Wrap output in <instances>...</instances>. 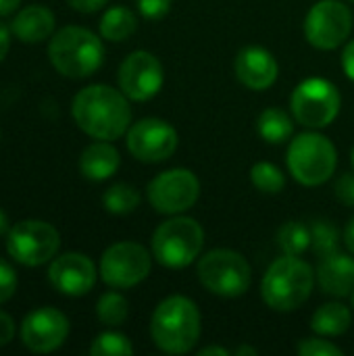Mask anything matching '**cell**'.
<instances>
[{"instance_id":"6da1fadb","label":"cell","mask_w":354,"mask_h":356,"mask_svg":"<svg viewBox=\"0 0 354 356\" xmlns=\"http://www.w3.org/2000/svg\"><path fill=\"white\" fill-rule=\"evenodd\" d=\"M77 127L94 140H119L131 123V106L121 90L94 83L79 90L71 104Z\"/></svg>"},{"instance_id":"7a4b0ae2","label":"cell","mask_w":354,"mask_h":356,"mask_svg":"<svg viewBox=\"0 0 354 356\" xmlns=\"http://www.w3.org/2000/svg\"><path fill=\"white\" fill-rule=\"evenodd\" d=\"M202 317L194 300L186 296H169L154 309L150 317V336L159 350L167 355H186L198 340Z\"/></svg>"},{"instance_id":"3957f363","label":"cell","mask_w":354,"mask_h":356,"mask_svg":"<svg viewBox=\"0 0 354 356\" xmlns=\"http://www.w3.org/2000/svg\"><path fill=\"white\" fill-rule=\"evenodd\" d=\"M317 273L313 267L298 257H282L271 263L263 282L261 296L265 305L280 313L300 309L313 294Z\"/></svg>"},{"instance_id":"277c9868","label":"cell","mask_w":354,"mask_h":356,"mask_svg":"<svg viewBox=\"0 0 354 356\" xmlns=\"http://www.w3.org/2000/svg\"><path fill=\"white\" fill-rule=\"evenodd\" d=\"M48 58L61 75L83 79L102 67L104 46L94 31L79 25H67L52 35Z\"/></svg>"},{"instance_id":"5b68a950","label":"cell","mask_w":354,"mask_h":356,"mask_svg":"<svg viewBox=\"0 0 354 356\" xmlns=\"http://www.w3.org/2000/svg\"><path fill=\"white\" fill-rule=\"evenodd\" d=\"M204 246L202 225L184 215H175L161 223L152 234V257L167 269H184L192 265Z\"/></svg>"},{"instance_id":"8992f818","label":"cell","mask_w":354,"mask_h":356,"mask_svg":"<svg viewBox=\"0 0 354 356\" xmlns=\"http://www.w3.org/2000/svg\"><path fill=\"white\" fill-rule=\"evenodd\" d=\"M288 169L303 186H321L336 173L338 150L330 138L319 131H305L288 146Z\"/></svg>"},{"instance_id":"52a82bcc","label":"cell","mask_w":354,"mask_h":356,"mask_svg":"<svg viewBox=\"0 0 354 356\" xmlns=\"http://www.w3.org/2000/svg\"><path fill=\"white\" fill-rule=\"evenodd\" d=\"M198 282L217 296L238 298L246 294L252 282V269L248 261L230 248H217L207 252L196 267Z\"/></svg>"},{"instance_id":"ba28073f","label":"cell","mask_w":354,"mask_h":356,"mask_svg":"<svg viewBox=\"0 0 354 356\" xmlns=\"http://www.w3.org/2000/svg\"><path fill=\"white\" fill-rule=\"evenodd\" d=\"M340 102V92L330 79L309 77L294 88L290 108L300 125L309 129H323L336 121Z\"/></svg>"},{"instance_id":"9c48e42d","label":"cell","mask_w":354,"mask_h":356,"mask_svg":"<svg viewBox=\"0 0 354 356\" xmlns=\"http://www.w3.org/2000/svg\"><path fill=\"white\" fill-rule=\"evenodd\" d=\"M58 232L40 219H27L15 223L6 234V252L13 261L25 267H40L52 261L58 252Z\"/></svg>"},{"instance_id":"30bf717a","label":"cell","mask_w":354,"mask_h":356,"mask_svg":"<svg viewBox=\"0 0 354 356\" xmlns=\"http://www.w3.org/2000/svg\"><path fill=\"white\" fill-rule=\"evenodd\" d=\"M152 267L150 252L138 242H117L100 259V277L115 290H127L142 284Z\"/></svg>"},{"instance_id":"8fae6325","label":"cell","mask_w":354,"mask_h":356,"mask_svg":"<svg viewBox=\"0 0 354 356\" xmlns=\"http://www.w3.org/2000/svg\"><path fill=\"white\" fill-rule=\"evenodd\" d=\"M148 202L161 215H182L200 196V181L190 169H169L159 173L146 188Z\"/></svg>"},{"instance_id":"7c38bea8","label":"cell","mask_w":354,"mask_h":356,"mask_svg":"<svg viewBox=\"0 0 354 356\" xmlns=\"http://www.w3.org/2000/svg\"><path fill=\"white\" fill-rule=\"evenodd\" d=\"M353 31V13L340 0H319L305 19V38L319 50L342 46Z\"/></svg>"},{"instance_id":"4fadbf2b","label":"cell","mask_w":354,"mask_h":356,"mask_svg":"<svg viewBox=\"0 0 354 356\" xmlns=\"http://www.w3.org/2000/svg\"><path fill=\"white\" fill-rule=\"evenodd\" d=\"M119 90L136 102H146L154 98L163 83H165V71L161 60L146 50H136L127 54L119 67L117 73Z\"/></svg>"},{"instance_id":"5bb4252c","label":"cell","mask_w":354,"mask_h":356,"mask_svg":"<svg viewBox=\"0 0 354 356\" xmlns=\"http://www.w3.org/2000/svg\"><path fill=\"white\" fill-rule=\"evenodd\" d=\"M127 150L136 161L163 163L177 150V131L163 119H140L127 129Z\"/></svg>"},{"instance_id":"9a60e30c","label":"cell","mask_w":354,"mask_h":356,"mask_svg":"<svg viewBox=\"0 0 354 356\" xmlns=\"http://www.w3.org/2000/svg\"><path fill=\"white\" fill-rule=\"evenodd\" d=\"M21 342L27 350L46 355L61 348L69 336V319L52 307L31 311L21 323Z\"/></svg>"},{"instance_id":"2e32d148","label":"cell","mask_w":354,"mask_h":356,"mask_svg":"<svg viewBox=\"0 0 354 356\" xmlns=\"http://www.w3.org/2000/svg\"><path fill=\"white\" fill-rule=\"evenodd\" d=\"M52 288L65 296H86L96 284V267L81 252H65L52 259L48 269Z\"/></svg>"},{"instance_id":"e0dca14e","label":"cell","mask_w":354,"mask_h":356,"mask_svg":"<svg viewBox=\"0 0 354 356\" xmlns=\"http://www.w3.org/2000/svg\"><path fill=\"white\" fill-rule=\"evenodd\" d=\"M236 77L248 90L263 92L271 88L277 79L280 67L275 56L263 46H246L238 52L234 60Z\"/></svg>"},{"instance_id":"ac0fdd59","label":"cell","mask_w":354,"mask_h":356,"mask_svg":"<svg viewBox=\"0 0 354 356\" xmlns=\"http://www.w3.org/2000/svg\"><path fill=\"white\" fill-rule=\"evenodd\" d=\"M319 286L330 296H351L354 290V257L344 252H334L319 259L317 269Z\"/></svg>"},{"instance_id":"d6986e66","label":"cell","mask_w":354,"mask_h":356,"mask_svg":"<svg viewBox=\"0 0 354 356\" xmlns=\"http://www.w3.org/2000/svg\"><path fill=\"white\" fill-rule=\"evenodd\" d=\"M54 23H56L54 13L48 6L31 4V6L21 8L15 15L10 23V31L23 44H40L52 35Z\"/></svg>"},{"instance_id":"ffe728a7","label":"cell","mask_w":354,"mask_h":356,"mask_svg":"<svg viewBox=\"0 0 354 356\" xmlns=\"http://www.w3.org/2000/svg\"><path fill=\"white\" fill-rule=\"evenodd\" d=\"M119 165H121L119 150L106 140H98L90 144L79 156V171L86 179L92 181H104L113 177Z\"/></svg>"},{"instance_id":"44dd1931","label":"cell","mask_w":354,"mask_h":356,"mask_svg":"<svg viewBox=\"0 0 354 356\" xmlns=\"http://www.w3.org/2000/svg\"><path fill=\"white\" fill-rule=\"evenodd\" d=\"M353 325V313L342 302H328L313 313L311 330L319 336H342Z\"/></svg>"},{"instance_id":"7402d4cb","label":"cell","mask_w":354,"mask_h":356,"mask_svg":"<svg viewBox=\"0 0 354 356\" xmlns=\"http://www.w3.org/2000/svg\"><path fill=\"white\" fill-rule=\"evenodd\" d=\"M98 29H100V35L108 42H125L138 29L136 13L121 4L111 6L104 10L102 19L98 23Z\"/></svg>"},{"instance_id":"603a6c76","label":"cell","mask_w":354,"mask_h":356,"mask_svg":"<svg viewBox=\"0 0 354 356\" xmlns=\"http://www.w3.org/2000/svg\"><path fill=\"white\" fill-rule=\"evenodd\" d=\"M257 129L267 144H284L294 134V121L284 108L269 106L259 115Z\"/></svg>"},{"instance_id":"cb8c5ba5","label":"cell","mask_w":354,"mask_h":356,"mask_svg":"<svg viewBox=\"0 0 354 356\" xmlns=\"http://www.w3.org/2000/svg\"><path fill=\"white\" fill-rule=\"evenodd\" d=\"M277 244L284 254L300 257L307 248H311V227L303 221H288L277 232Z\"/></svg>"},{"instance_id":"d4e9b609","label":"cell","mask_w":354,"mask_h":356,"mask_svg":"<svg viewBox=\"0 0 354 356\" xmlns=\"http://www.w3.org/2000/svg\"><path fill=\"white\" fill-rule=\"evenodd\" d=\"M129 315V302L119 292H106L98 298L96 317L106 327H119Z\"/></svg>"},{"instance_id":"484cf974","label":"cell","mask_w":354,"mask_h":356,"mask_svg":"<svg viewBox=\"0 0 354 356\" xmlns=\"http://www.w3.org/2000/svg\"><path fill=\"white\" fill-rule=\"evenodd\" d=\"M102 204L113 215H127L140 207V192L129 184H115L104 192Z\"/></svg>"},{"instance_id":"4316f807","label":"cell","mask_w":354,"mask_h":356,"mask_svg":"<svg viewBox=\"0 0 354 356\" xmlns=\"http://www.w3.org/2000/svg\"><path fill=\"white\" fill-rule=\"evenodd\" d=\"M311 248L317 259L340 252V232L332 221L317 219L311 225Z\"/></svg>"},{"instance_id":"83f0119b","label":"cell","mask_w":354,"mask_h":356,"mask_svg":"<svg viewBox=\"0 0 354 356\" xmlns=\"http://www.w3.org/2000/svg\"><path fill=\"white\" fill-rule=\"evenodd\" d=\"M250 181L263 194H280L284 190V186H286L284 171L277 165L267 163V161H261V163L252 165Z\"/></svg>"},{"instance_id":"f1b7e54d","label":"cell","mask_w":354,"mask_h":356,"mask_svg":"<svg viewBox=\"0 0 354 356\" xmlns=\"http://www.w3.org/2000/svg\"><path fill=\"white\" fill-rule=\"evenodd\" d=\"M131 353L134 346L129 338L119 332H102L90 346L92 356H129Z\"/></svg>"},{"instance_id":"f546056e","label":"cell","mask_w":354,"mask_h":356,"mask_svg":"<svg viewBox=\"0 0 354 356\" xmlns=\"http://www.w3.org/2000/svg\"><path fill=\"white\" fill-rule=\"evenodd\" d=\"M296 353L303 356H344V350L321 338H307L296 346Z\"/></svg>"},{"instance_id":"4dcf8cb0","label":"cell","mask_w":354,"mask_h":356,"mask_svg":"<svg viewBox=\"0 0 354 356\" xmlns=\"http://www.w3.org/2000/svg\"><path fill=\"white\" fill-rule=\"evenodd\" d=\"M173 0H136V6L140 10V15L148 21H159L163 19L169 8H171Z\"/></svg>"},{"instance_id":"1f68e13d","label":"cell","mask_w":354,"mask_h":356,"mask_svg":"<svg viewBox=\"0 0 354 356\" xmlns=\"http://www.w3.org/2000/svg\"><path fill=\"white\" fill-rule=\"evenodd\" d=\"M15 290H17V273L4 259H0V305L10 300L15 296Z\"/></svg>"},{"instance_id":"d6a6232c","label":"cell","mask_w":354,"mask_h":356,"mask_svg":"<svg viewBox=\"0 0 354 356\" xmlns=\"http://www.w3.org/2000/svg\"><path fill=\"white\" fill-rule=\"evenodd\" d=\"M334 194L342 204L354 207V173H344L336 179Z\"/></svg>"},{"instance_id":"836d02e7","label":"cell","mask_w":354,"mask_h":356,"mask_svg":"<svg viewBox=\"0 0 354 356\" xmlns=\"http://www.w3.org/2000/svg\"><path fill=\"white\" fill-rule=\"evenodd\" d=\"M15 336V321L10 315L0 311V346H6Z\"/></svg>"},{"instance_id":"e575fe53","label":"cell","mask_w":354,"mask_h":356,"mask_svg":"<svg viewBox=\"0 0 354 356\" xmlns=\"http://www.w3.org/2000/svg\"><path fill=\"white\" fill-rule=\"evenodd\" d=\"M71 8H75L77 13H96L100 10L108 0H67Z\"/></svg>"},{"instance_id":"d590c367","label":"cell","mask_w":354,"mask_h":356,"mask_svg":"<svg viewBox=\"0 0 354 356\" xmlns=\"http://www.w3.org/2000/svg\"><path fill=\"white\" fill-rule=\"evenodd\" d=\"M342 69H344L346 77L351 81H354V40L344 46V52H342Z\"/></svg>"},{"instance_id":"8d00e7d4","label":"cell","mask_w":354,"mask_h":356,"mask_svg":"<svg viewBox=\"0 0 354 356\" xmlns=\"http://www.w3.org/2000/svg\"><path fill=\"white\" fill-rule=\"evenodd\" d=\"M342 240H344V246L354 254V217L348 219V223L344 227V238Z\"/></svg>"},{"instance_id":"74e56055","label":"cell","mask_w":354,"mask_h":356,"mask_svg":"<svg viewBox=\"0 0 354 356\" xmlns=\"http://www.w3.org/2000/svg\"><path fill=\"white\" fill-rule=\"evenodd\" d=\"M8 48H10V35H8V29L0 23V63H2V58L6 56Z\"/></svg>"},{"instance_id":"f35d334b","label":"cell","mask_w":354,"mask_h":356,"mask_svg":"<svg viewBox=\"0 0 354 356\" xmlns=\"http://www.w3.org/2000/svg\"><path fill=\"white\" fill-rule=\"evenodd\" d=\"M19 4H21V0H0V17L10 15L13 10H17Z\"/></svg>"},{"instance_id":"ab89813d","label":"cell","mask_w":354,"mask_h":356,"mask_svg":"<svg viewBox=\"0 0 354 356\" xmlns=\"http://www.w3.org/2000/svg\"><path fill=\"white\" fill-rule=\"evenodd\" d=\"M200 356H211V355H221V356H230L232 353L227 350V348H221V346H209V348H202L200 353H198Z\"/></svg>"},{"instance_id":"60d3db41","label":"cell","mask_w":354,"mask_h":356,"mask_svg":"<svg viewBox=\"0 0 354 356\" xmlns=\"http://www.w3.org/2000/svg\"><path fill=\"white\" fill-rule=\"evenodd\" d=\"M8 219H6V215H4V211L0 209V236H4V234H8Z\"/></svg>"},{"instance_id":"b9f144b4","label":"cell","mask_w":354,"mask_h":356,"mask_svg":"<svg viewBox=\"0 0 354 356\" xmlns=\"http://www.w3.org/2000/svg\"><path fill=\"white\" fill-rule=\"evenodd\" d=\"M236 355H238V356L259 355V350H257V348H252V346H242V348H238V350H236Z\"/></svg>"},{"instance_id":"7bdbcfd3","label":"cell","mask_w":354,"mask_h":356,"mask_svg":"<svg viewBox=\"0 0 354 356\" xmlns=\"http://www.w3.org/2000/svg\"><path fill=\"white\" fill-rule=\"evenodd\" d=\"M351 161H353V169H354V148H353V156H351Z\"/></svg>"},{"instance_id":"ee69618b","label":"cell","mask_w":354,"mask_h":356,"mask_svg":"<svg viewBox=\"0 0 354 356\" xmlns=\"http://www.w3.org/2000/svg\"><path fill=\"white\" fill-rule=\"evenodd\" d=\"M351 296H353V309H354V290H353V294H351Z\"/></svg>"},{"instance_id":"f6af8a7d","label":"cell","mask_w":354,"mask_h":356,"mask_svg":"<svg viewBox=\"0 0 354 356\" xmlns=\"http://www.w3.org/2000/svg\"><path fill=\"white\" fill-rule=\"evenodd\" d=\"M351 2H354V0H351Z\"/></svg>"}]
</instances>
